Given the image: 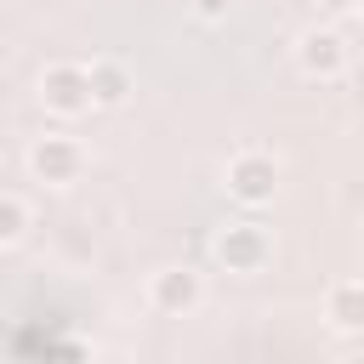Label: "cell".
<instances>
[{
  "mask_svg": "<svg viewBox=\"0 0 364 364\" xmlns=\"http://www.w3.org/2000/svg\"><path fill=\"white\" fill-rule=\"evenodd\" d=\"M28 228H34V210H28V199H17V193H0V250L23 245V239H28Z\"/></svg>",
  "mask_w": 364,
  "mask_h": 364,
  "instance_id": "cell-9",
  "label": "cell"
},
{
  "mask_svg": "<svg viewBox=\"0 0 364 364\" xmlns=\"http://www.w3.org/2000/svg\"><path fill=\"white\" fill-rule=\"evenodd\" d=\"M210 256L228 267V273H262L267 262H273V239H267V228L262 222H222L216 228V239H210Z\"/></svg>",
  "mask_w": 364,
  "mask_h": 364,
  "instance_id": "cell-4",
  "label": "cell"
},
{
  "mask_svg": "<svg viewBox=\"0 0 364 364\" xmlns=\"http://www.w3.org/2000/svg\"><path fill=\"white\" fill-rule=\"evenodd\" d=\"M233 6H239V0H188V11H193L199 23H228Z\"/></svg>",
  "mask_w": 364,
  "mask_h": 364,
  "instance_id": "cell-10",
  "label": "cell"
},
{
  "mask_svg": "<svg viewBox=\"0 0 364 364\" xmlns=\"http://www.w3.org/2000/svg\"><path fill=\"white\" fill-rule=\"evenodd\" d=\"M313 6H318L324 17H336V23H347V17L358 11V0H313Z\"/></svg>",
  "mask_w": 364,
  "mask_h": 364,
  "instance_id": "cell-12",
  "label": "cell"
},
{
  "mask_svg": "<svg viewBox=\"0 0 364 364\" xmlns=\"http://www.w3.org/2000/svg\"><path fill=\"white\" fill-rule=\"evenodd\" d=\"M199 301H205V273H199V267L171 262V267L148 273V307H154V313H165V318H188Z\"/></svg>",
  "mask_w": 364,
  "mask_h": 364,
  "instance_id": "cell-6",
  "label": "cell"
},
{
  "mask_svg": "<svg viewBox=\"0 0 364 364\" xmlns=\"http://www.w3.org/2000/svg\"><path fill=\"white\" fill-rule=\"evenodd\" d=\"M28 176L46 182V188H74L85 176V148L63 131H46V136L28 142Z\"/></svg>",
  "mask_w": 364,
  "mask_h": 364,
  "instance_id": "cell-5",
  "label": "cell"
},
{
  "mask_svg": "<svg viewBox=\"0 0 364 364\" xmlns=\"http://www.w3.org/2000/svg\"><path fill=\"white\" fill-rule=\"evenodd\" d=\"M296 68L307 80H341L353 68V46H347V28L341 23H313L296 34Z\"/></svg>",
  "mask_w": 364,
  "mask_h": 364,
  "instance_id": "cell-1",
  "label": "cell"
},
{
  "mask_svg": "<svg viewBox=\"0 0 364 364\" xmlns=\"http://www.w3.org/2000/svg\"><path fill=\"white\" fill-rule=\"evenodd\" d=\"M34 97L51 119H80L91 114V91H85V63H46L40 80H34Z\"/></svg>",
  "mask_w": 364,
  "mask_h": 364,
  "instance_id": "cell-3",
  "label": "cell"
},
{
  "mask_svg": "<svg viewBox=\"0 0 364 364\" xmlns=\"http://www.w3.org/2000/svg\"><path fill=\"white\" fill-rule=\"evenodd\" d=\"M222 188H228V199H239L245 210H262V205L279 199V159L262 154V148H245V154L228 159Z\"/></svg>",
  "mask_w": 364,
  "mask_h": 364,
  "instance_id": "cell-2",
  "label": "cell"
},
{
  "mask_svg": "<svg viewBox=\"0 0 364 364\" xmlns=\"http://www.w3.org/2000/svg\"><path fill=\"white\" fill-rule=\"evenodd\" d=\"M85 91H91V108H125L131 91H136V74L119 57H91L85 63Z\"/></svg>",
  "mask_w": 364,
  "mask_h": 364,
  "instance_id": "cell-7",
  "label": "cell"
},
{
  "mask_svg": "<svg viewBox=\"0 0 364 364\" xmlns=\"http://www.w3.org/2000/svg\"><path fill=\"white\" fill-rule=\"evenodd\" d=\"M324 318H330V330L358 336L364 330V284L358 279H336L330 296H324Z\"/></svg>",
  "mask_w": 364,
  "mask_h": 364,
  "instance_id": "cell-8",
  "label": "cell"
},
{
  "mask_svg": "<svg viewBox=\"0 0 364 364\" xmlns=\"http://www.w3.org/2000/svg\"><path fill=\"white\" fill-rule=\"evenodd\" d=\"M46 364H91V353H85V341H57L46 353Z\"/></svg>",
  "mask_w": 364,
  "mask_h": 364,
  "instance_id": "cell-11",
  "label": "cell"
}]
</instances>
